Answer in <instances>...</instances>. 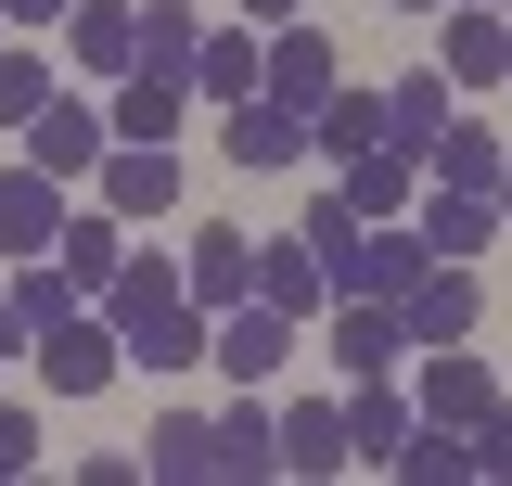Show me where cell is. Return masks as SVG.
<instances>
[{
	"label": "cell",
	"mask_w": 512,
	"mask_h": 486,
	"mask_svg": "<svg viewBox=\"0 0 512 486\" xmlns=\"http://www.w3.org/2000/svg\"><path fill=\"white\" fill-rule=\"evenodd\" d=\"M103 320H116V346L141 371H192L205 359V307L180 295V256H128L116 282H103Z\"/></svg>",
	"instance_id": "6da1fadb"
},
{
	"label": "cell",
	"mask_w": 512,
	"mask_h": 486,
	"mask_svg": "<svg viewBox=\"0 0 512 486\" xmlns=\"http://www.w3.org/2000/svg\"><path fill=\"white\" fill-rule=\"evenodd\" d=\"M90 205H116L128 231H141V218H180V154H167V141H103Z\"/></svg>",
	"instance_id": "7a4b0ae2"
},
{
	"label": "cell",
	"mask_w": 512,
	"mask_h": 486,
	"mask_svg": "<svg viewBox=\"0 0 512 486\" xmlns=\"http://www.w3.org/2000/svg\"><path fill=\"white\" fill-rule=\"evenodd\" d=\"M397 320H410V346H474V320H487L474 256H423V282L397 295Z\"/></svg>",
	"instance_id": "3957f363"
},
{
	"label": "cell",
	"mask_w": 512,
	"mask_h": 486,
	"mask_svg": "<svg viewBox=\"0 0 512 486\" xmlns=\"http://www.w3.org/2000/svg\"><path fill=\"white\" fill-rule=\"evenodd\" d=\"M320 346H333V371H346V384H372V371L410 359V320H397L384 295H333V307H320Z\"/></svg>",
	"instance_id": "277c9868"
},
{
	"label": "cell",
	"mask_w": 512,
	"mask_h": 486,
	"mask_svg": "<svg viewBox=\"0 0 512 486\" xmlns=\"http://www.w3.org/2000/svg\"><path fill=\"white\" fill-rule=\"evenodd\" d=\"M333 77H346V64H333V39H320L308 13H295V26H269V52H256V90H269V103L320 116V103H333Z\"/></svg>",
	"instance_id": "5b68a950"
},
{
	"label": "cell",
	"mask_w": 512,
	"mask_h": 486,
	"mask_svg": "<svg viewBox=\"0 0 512 486\" xmlns=\"http://www.w3.org/2000/svg\"><path fill=\"white\" fill-rule=\"evenodd\" d=\"M205 359L231 371V384H269V371L295 359V320H282L269 295H244V307H218V320H205Z\"/></svg>",
	"instance_id": "8992f818"
},
{
	"label": "cell",
	"mask_w": 512,
	"mask_h": 486,
	"mask_svg": "<svg viewBox=\"0 0 512 486\" xmlns=\"http://www.w3.org/2000/svg\"><path fill=\"white\" fill-rule=\"evenodd\" d=\"M116 371H128V346H116V320H77V307H64L52 333H39V384H52V397H103Z\"/></svg>",
	"instance_id": "52a82bcc"
},
{
	"label": "cell",
	"mask_w": 512,
	"mask_h": 486,
	"mask_svg": "<svg viewBox=\"0 0 512 486\" xmlns=\"http://www.w3.org/2000/svg\"><path fill=\"white\" fill-rule=\"evenodd\" d=\"M218 154H231V167H244V180H269V167H295V154H308V116H295V103H269V90H244V103H218Z\"/></svg>",
	"instance_id": "ba28073f"
},
{
	"label": "cell",
	"mask_w": 512,
	"mask_h": 486,
	"mask_svg": "<svg viewBox=\"0 0 512 486\" xmlns=\"http://www.w3.org/2000/svg\"><path fill=\"white\" fill-rule=\"evenodd\" d=\"M13 141H26V167H52V180H90V167H103V141H116V128H103V103H39V116L13 128Z\"/></svg>",
	"instance_id": "9c48e42d"
},
{
	"label": "cell",
	"mask_w": 512,
	"mask_h": 486,
	"mask_svg": "<svg viewBox=\"0 0 512 486\" xmlns=\"http://www.w3.org/2000/svg\"><path fill=\"white\" fill-rule=\"evenodd\" d=\"M205 474H218V486H269V474H282V410H256V384H244V410L205 423Z\"/></svg>",
	"instance_id": "30bf717a"
},
{
	"label": "cell",
	"mask_w": 512,
	"mask_h": 486,
	"mask_svg": "<svg viewBox=\"0 0 512 486\" xmlns=\"http://www.w3.org/2000/svg\"><path fill=\"white\" fill-rule=\"evenodd\" d=\"M410 410H423V423H474V410H487V397H500V371L474 359V346H410Z\"/></svg>",
	"instance_id": "8fae6325"
},
{
	"label": "cell",
	"mask_w": 512,
	"mask_h": 486,
	"mask_svg": "<svg viewBox=\"0 0 512 486\" xmlns=\"http://www.w3.org/2000/svg\"><path fill=\"white\" fill-rule=\"evenodd\" d=\"M436 77L461 90V103H474V90H500V77H512V26H500V13H474V0H448V39H436Z\"/></svg>",
	"instance_id": "7c38bea8"
},
{
	"label": "cell",
	"mask_w": 512,
	"mask_h": 486,
	"mask_svg": "<svg viewBox=\"0 0 512 486\" xmlns=\"http://www.w3.org/2000/svg\"><path fill=\"white\" fill-rule=\"evenodd\" d=\"M180 295L205 307V320H218V307H244V295H256V243H244V231H218V218H205V231L180 243Z\"/></svg>",
	"instance_id": "4fadbf2b"
},
{
	"label": "cell",
	"mask_w": 512,
	"mask_h": 486,
	"mask_svg": "<svg viewBox=\"0 0 512 486\" xmlns=\"http://www.w3.org/2000/svg\"><path fill=\"white\" fill-rule=\"evenodd\" d=\"M52 269L77 282V295H103V282L128 269V218H116V205H64V231H52Z\"/></svg>",
	"instance_id": "5bb4252c"
},
{
	"label": "cell",
	"mask_w": 512,
	"mask_h": 486,
	"mask_svg": "<svg viewBox=\"0 0 512 486\" xmlns=\"http://www.w3.org/2000/svg\"><path fill=\"white\" fill-rule=\"evenodd\" d=\"M410 231L436 243V256H474V243H500L512 218H500V192H461V180H436V192H410Z\"/></svg>",
	"instance_id": "9a60e30c"
},
{
	"label": "cell",
	"mask_w": 512,
	"mask_h": 486,
	"mask_svg": "<svg viewBox=\"0 0 512 486\" xmlns=\"http://www.w3.org/2000/svg\"><path fill=\"white\" fill-rule=\"evenodd\" d=\"M52 39L77 52V77H128V64H141V13H128V0H77Z\"/></svg>",
	"instance_id": "2e32d148"
},
{
	"label": "cell",
	"mask_w": 512,
	"mask_h": 486,
	"mask_svg": "<svg viewBox=\"0 0 512 486\" xmlns=\"http://www.w3.org/2000/svg\"><path fill=\"white\" fill-rule=\"evenodd\" d=\"M64 231V180L52 167H0V256H52Z\"/></svg>",
	"instance_id": "e0dca14e"
},
{
	"label": "cell",
	"mask_w": 512,
	"mask_h": 486,
	"mask_svg": "<svg viewBox=\"0 0 512 486\" xmlns=\"http://www.w3.org/2000/svg\"><path fill=\"white\" fill-rule=\"evenodd\" d=\"M333 192H346L359 218H410V192H423V154L372 141V154H346V167H333Z\"/></svg>",
	"instance_id": "ac0fdd59"
},
{
	"label": "cell",
	"mask_w": 512,
	"mask_h": 486,
	"mask_svg": "<svg viewBox=\"0 0 512 486\" xmlns=\"http://www.w3.org/2000/svg\"><path fill=\"white\" fill-rule=\"evenodd\" d=\"M180 77H154V64H128L116 77V103H103V128H116V141H180Z\"/></svg>",
	"instance_id": "d6986e66"
},
{
	"label": "cell",
	"mask_w": 512,
	"mask_h": 486,
	"mask_svg": "<svg viewBox=\"0 0 512 486\" xmlns=\"http://www.w3.org/2000/svg\"><path fill=\"white\" fill-rule=\"evenodd\" d=\"M423 423L410 397H397V371H372V384H346V461H397V435Z\"/></svg>",
	"instance_id": "ffe728a7"
},
{
	"label": "cell",
	"mask_w": 512,
	"mask_h": 486,
	"mask_svg": "<svg viewBox=\"0 0 512 486\" xmlns=\"http://www.w3.org/2000/svg\"><path fill=\"white\" fill-rule=\"evenodd\" d=\"M256 295L282 307V320H320V307H333V282H320L308 231H295V243H256Z\"/></svg>",
	"instance_id": "44dd1931"
},
{
	"label": "cell",
	"mask_w": 512,
	"mask_h": 486,
	"mask_svg": "<svg viewBox=\"0 0 512 486\" xmlns=\"http://www.w3.org/2000/svg\"><path fill=\"white\" fill-rule=\"evenodd\" d=\"M282 474H346V397H295L282 410Z\"/></svg>",
	"instance_id": "7402d4cb"
},
{
	"label": "cell",
	"mask_w": 512,
	"mask_h": 486,
	"mask_svg": "<svg viewBox=\"0 0 512 486\" xmlns=\"http://www.w3.org/2000/svg\"><path fill=\"white\" fill-rule=\"evenodd\" d=\"M308 141L333 154V167H346V154H372V141H384V90H359V77H333V103L308 116Z\"/></svg>",
	"instance_id": "603a6c76"
},
{
	"label": "cell",
	"mask_w": 512,
	"mask_h": 486,
	"mask_svg": "<svg viewBox=\"0 0 512 486\" xmlns=\"http://www.w3.org/2000/svg\"><path fill=\"white\" fill-rule=\"evenodd\" d=\"M448 116H461V90H448V77H397V90H384V141H397V154H423Z\"/></svg>",
	"instance_id": "cb8c5ba5"
},
{
	"label": "cell",
	"mask_w": 512,
	"mask_h": 486,
	"mask_svg": "<svg viewBox=\"0 0 512 486\" xmlns=\"http://www.w3.org/2000/svg\"><path fill=\"white\" fill-rule=\"evenodd\" d=\"M256 52H269L256 26H205V52H192V90H205V103H244V90H256Z\"/></svg>",
	"instance_id": "d4e9b609"
},
{
	"label": "cell",
	"mask_w": 512,
	"mask_h": 486,
	"mask_svg": "<svg viewBox=\"0 0 512 486\" xmlns=\"http://www.w3.org/2000/svg\"><path fill=\"white\" fill-rule=\"evenodd\" d=\"M192 52H205V13H192V0H141V64L192 90Z\"/></svg>",
	"instance_id": "484cf974"
},
{
	"label": "cell",
	"mask_w": 512,
	"mask_h": 486,
	"mask_svg": "<svg viewBox=\"0 0 512 486\" xmlns=\"http://www.w3.org/2000/svg\"><path fill=\"white\" fill-rule=\"evenodd\" d=\"M423 167H436V180H461V192H487V180H500V141H487L474 116H448L436 141H423Z\"/></svg>",
	"instance_id": "4316f807"
},
{
	"label": "cell",
	"mask_w": 512,
	"mask_h": 486,
	"mask_svg": "<svg viewBox=\"0 0 512 486\" xmlns=\"http://www.w3.org/2000/svg\"><path fill=\"white\" fill-rule=\"evenodd\" d=\"M397 474H410V486H461V474H474L461 423H410V435H397Z\"/></svg>",
	"instance_id": "83f0119b"
},
{
	"label": "cell",
	"mask_w": 512,
	"mask_h": 486,
	"mask_svg": "<svg viewBox=\"0 0 512 486\" xmlns=\"http://www.w3.org/2000/svg\"><path fill=\"white\" fill-rule=\"evenodd\" d=\"M39 103H52V52L39 39H0V128H26Z\"/></svg>",
	"instance_id": "f1b7e54d"
},
{
	"label": "cell",
	"mask_w": 512,
	"mask_h": 486,
	"mask_svg": "<svg viewBox=\"0 0 512 486\" xmlns=\"http://www.w3.org/2000/svg\"><path fill=\"white\" fill-rule=\"evenodd\" d=\"M0 295H13V320H26V346H39V333H52V320H64V307H77V282H64L52 256H26V269H13Z\"/></svg>",
	"instance_id": "f546056e"
},
{
	"label": "cell",
	"mask_w": 512,
	"mask_h": 486,
	"mask_svg": "<svg viewBox=\"0 0 512 486\" xmlns=\"http://www.w3.org/2000/svg\"><path fill=\"white\" fill-rule=\"evenodd\" d=\"M154 486H205V410H167L154 423V461H141Z\"/></svg>",
	"instance_id": "4dcf8cb0"
},
{
	"label": "cell",
	"mask_w": 512,
	"mask_h": 486,
	"mask_svg": "<svg viewBox=\"0 0 512 486\" xmlns=\"http://www.w3.org/2000/svg\"><path fill=\"white\" fill-rule=\"evenodd\" d=\"M461 448H474V474H500V486H512V397H487V410L461 423Z\"/></svg>",
	"instance_id": "1f68e13d"
},
{
	"label": "cell",
	"mask_w": 512,
	"mask_h": 486,
	"mask_svg": "<svg viewBox=\"0 0 512 486\" xmlns=\"http://www.w3.org/2000/svg\"><path fill=\"white\" fill-rule=\"evenodd\" d=\"M64 13H77V0H0V26H13V39H52Z\"/></svg>",
	"instance_id": "d6a6232c"
},
{
	"label": "cell",
	"mask_w": 512,
	"mask_h": 486,
	"mask_svg": "<svg viewBox=\"0 0 512 486\" xmlns=\"http://www.w3.org/2000/svg\"><path fill=\"white\" fill-rule=\"evenodd\" d=\"M26 461H39V423H26V410L0 397V474H26Z\"/></svg>",
	"instance_id": "836d02e7"
},
{
	"label": "cell",
	"mask_w": 512,
	"mask_h": 486,
	"mask_svg": "<svg viewBox=\"0 0 512 486\" xmlns=\"http://www.w3.org/2000/svg\"><path fill=\"white\" fill-rule=\"evenodd\" d=\"M231 13H244V26H295L308 0H231Z\"/></svg>",
	"instance_id": "e575fe53"
},
{
	"label": "cell",
	"mask_w": 512,
	"mask_h": 486,
	"mask_svg": "<svg viewBox=\"0 0 512 486\" xmlns=\"http://www.w3.org/2000/svg\"><path fill=\"white\" fill-rule=\"evenodd\" d=\"M487 192H500V218H512V141H500V180H487Z\"/></svg>",
	"instance_id": "d590c367"
},
{
	"label": "cell",
	"mask_w": 512,
	"mask_h": 486,
	"mask_svg": "<svg viewBox=\"0 0 512 486\" xmlns=\"http://www.w3.org/2000/svg\"><path fill=\"white\" fill-rule=\"evenodd\" d=\"M397 13H448V0H397Z\"/></svg>",
	"instance_id": "8d00e7d4"
},
{
	"label": "cell",
	"mask_w": 512,
	"mask_h": 486,
	"mask_svg": "<svg viewBox=\"0 0 512 486\" xmlns=\"http://www.w3.org/2000/svg\"><path fill=\"white\" fill-rule=\"evenodd\" d=\"M474 13H512V0H474Z\"/></svg>",
	"instance_id": "74e56055"
},
{
	"label": "cell",
	"mask_w": 512,
	"mask_h": 486,
	"mask_svg": "<svg viewBox=\"0 0 512 486\" xmlns=\"http://www.w3.org/2000/svg\"><path fill=\"white\" fill-rule=\"evenodd\" d=\"M0 39H13V26H0Z\"/></svg>",
	"instance_id": "f35d334b"
},
{
	"label": "cell",
	"mask_w": 512,
	"mask_h": 486,
	"mask_svg": "<svg viewBox=\"0 0 512 486\" xmlns=\"http://www.w3.org/2000/svg\"><path fill=\"white\" fill-rule=\"evenodd\" d=\"M500 26H512V13H500Z\"/></svg>",
	"instance_id": "ab89813d"
}]
</instances>
